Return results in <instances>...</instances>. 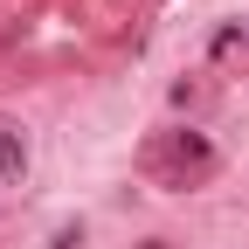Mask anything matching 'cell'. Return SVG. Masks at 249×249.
Listing matches in <instances>:
<instances>
[{"label":"cell","mask_w":249,"mask_h":249,"mask_svg":"<svg viewBox=\"0 0 249 249\" xmlns=\"http://www.w3.org/2000/svg\"><path fill=\"white\" fill-rule=\"evenodd\" d=\"M28 166V152H21V132H0V180H14Z\"/></svg>","instance_id":"cell-1"}]
</instances>
